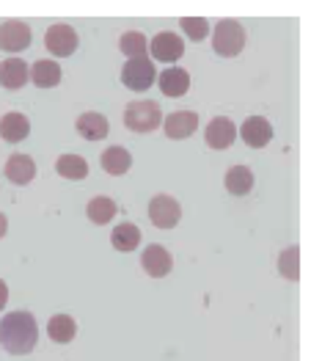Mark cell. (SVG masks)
Wrapping results in <instances>:
<instances>
[{"label":"cell","mask_w":322,"mask_h":361,"mask_svg":"<svg viewBox=\"0 0 322 361\" xmlns=\"http://www.w3.org/2000/svg\"><path fill=\"white\" fill-rule=\"evenodd\" d=\"M0 345L11 356H28L39 345V326L30 312H8L0 320Z\"/></svg>","instance_id":"obj_1"},{"label":"cell","mask_w":322,"mask_h":361,"mask_svg":"<svg viewBox=\"0 0 322 361\" xmlns=\"http://www.w3.org/2000/svg\"><path fill=\"white\" fill-rule=\"evenodd\" d=\"M124 127L132 133H154L157 127H163V111L157 102L151 99H135L124 108Z\"/></svg>","instance_id":"obj_2"},{"label":"cell","mask_w":322,"mask_h":361,"mask_svg":"<svg viewBox=\"0 0 322 361\" xmlns=\"http://www.w3.org/2000/svg\"><path fill=\"white\" fill-rule=\"evenodd\" d=\"M245 47V28L237 20H221L212 28V50L223 59H235Z\"/></svg>","instance_id":"obj_3"},{"label":"cell","mask_w":322,"mask_h":361,"mask_svg":"<svg viewBox=\"0 0 322 361\" xmlns=\"http://www.w3.org/2000/svg\"><path fill=\"white\" fill-rule=\"evenodd\" d=\"M121 83L130 91H149L157 83V69L151 59H130L121 69Z\"/></svg>","instance_id":"obj_4"},{"label":"cell","mask_w":322,"mask_h":361,"mask_svg":"<svg viewBox=\"0 0 322 361\" xmlns=\"http://www.w3.org/2000/svg\"><path fill=\"white\" fill-rule=\"evenodd\" d=\"M44 47L50 56L56 59H66V56H75L78 50V30L66 23H58V25H50L47 33H44Z\"/></svg>","instance_id":"obj_5"},{"label":"cell","mask_w":322,"mask_h":361,"mask_svg":"<svg viewBox=\"0 0 322 361\" xmlns=\"http://www.w3.org/2000/svg\"><path fill=\"white\" fill-rule=\"evenodd\" d=\"M179 218H182V207H179V202L171 199V196L160 193V196H154L149 202V221L157 229H174L176 224H179Z\"/></svg>","instance_id":"obj_6"},{"label":"cell","mask_w":322,"mask_h":361,"mask_svg":"<svg viewBox=\"0 0 322 361\" xmlns=\"http://www.w3.org/2000/svg\"><path fill=\"white\" fill-rule=\"evenodd\" d=\"M149 53H151V61L176 63V61L185 56V42H182V36H176L171 30H160L151 39V44H149Z\"/></svg>","instance_id":"obj_7"},{"label":"cell","mask_w":322,"mask_h":361,"mask_svg":"<svg viewBox=\"0 0 322 361\" xmlns=\"http://www.w3.org/2000/svg\"><path fill=\"white\" fill-rule=\"evenodd\" d=\"M237 135H240V130H237L235 121L229 116H215L204 130L206 147H212V149H229L235 144Z\"/></svg>","instance_id":"obj_8"},{"label":"cell","mask_w":322,"mask_h":361,"mask_svg":"<svg viewBox=\"0 0 322 361\" xmlns=\"http://www.w3.org/2000/svg\"><path fill=\"white\" fill-rule=\"evenodd\" d=\"M30 28L20 20H8L0 25V50L3 53H23L30 47Z\"/></svg>","instance_id":"obj_9"},{"label":"cell","mask_w":322,"mask_h":361,"mask_svg":"<svg viewBox=\"0 0 322 361\" xmlns=\"http://www.w3.org/2000/svg\"><path fill=\"white\" fill-rule=\"evenodd\" d=\"M141 268L151 276V279H163V276H168L171 268H174V257H171V251L166 248V245H147V251L141 254Z\"/></svg>","instance_id":"obj_10"},{"label":"cell","mask_w":322,"mask_h":361,"mask_svg":"<svg viewBox=\"0 0 322 361\" xmlns=\"http://www.w3.org/2000/svg\"><path fill=\"white\" fill-rule=\"evenodd\" d=\"M199 130V114L193 111H176L168 114V119H163V133L171 141H185Z\"/></svg>","instance_id":"obj_11"},{"label":"cell","mask_w":322,"mask_h":361,"mask_svg":"<svg viewBox=\"0 0 322 361\" xmlns=\"http://www.w3.org/2000/svg\"><path fill=\"white\" fill-rule=\"evenodd\" d=\"M240 138L251 147V149H262L273 141V124L264 116H248L240 127Z\"/></svg>","instance_id":"obj_12"},{"label":"cell","mask_w":322,"mask_h":361,"mask_svg":"<svg viewBox=\"0 0 322 361\" xmlns=\"http://www.w3.org/2000/svg\"><path fill=\"white\" fill-rule=\"evenodd\" d=\"M25 83H30V66L23 59L0 61V86L8 91H20Z\"/></svg>","instance_id":"obj_13"},{"label":"cell","mask_w":322,"mask_h":361,"mask_svg":"<svg viewBox=\"0 0 322 361\" xmlns=\"http://www.w3.org/2000/svg\"><path fill=\"white\" fill-rule=\"evenodd\" d=\"M157 86L166 97H185L190 91V75L182 66H168L157 75Z\"/></svg>","instance_id":"obj_14"},{"label":"cell","mask_w":322,"mask_h":361,"mask_svg":"<svg viewBox=\"0 0 322 361\" xmlns=\"http://www.w3.org/2000/svg\"><path fill=\"white\" fill-rule=\"evenodd\" d=\"M28 133H30V121L25 114L11 111V114L0 116V138L6 144H20V141L28 138Z\"/></svg>","instance_id":"obj_15"},{"label":"cell","mask_w":322,"mask_h":361,"mask_svg":"<svg viewBox=\"0 0 322 361\" xmlns=\"http://www.w3.org/2000/svg\"><path fill=\"white\" fill-rule=\"evenodd\" d=\"M3 174L14 182V185H28V182H33V177H36V163H33L30 154H11V157L6 160Z\"/></svg>","instance_id":"obj_16"},{"label":"cell","mask_w":322,"mask_h":361,"mask_svg":"<svg viewBox=\"0 0 322 361\" xmlns=\"http://www.w3.org/2000/svg\"><path fill=\"white\" fill-rule=\"evenodd\" d=\"M75 127H78V133H80L86 141H102V138L111 133L108 119H105L102 114H97V111H88L83 116H78Z\"/></svg>","instance_id":"obj_17"},{"label":"cell","mask_w":322,"mask_h":361,"mask_svg":"<svg viewBox=\"0 0 322 361\" xmlns=\"http://www.w3.org/2000/svg\"><path fill=\"white\" fill-rule=\"evenodd\" d=\"M30 83L39 86V89H53L61 83V66L58 61L53 59H42L30 66Z\"/></svg>","instance_id":"obj_18"},{"label":"cell","mask_w":322,"mask_h":361,"mask_svg":"<svg viewBox=\"0 0 322 361\" xmlns=\"http://www.w3.org/2000/svg\"><path fill=\"white\" fill-rule=\"evenodd\" d=\"M99 163L102 169L111 174V177H121L132 169V154L124 149V147H108V149L99 154Z\"/></svg>","instance_id":"obj_19"},{"label":"cell","mask_w":322,"mask_h":361,"mask_svg":"<svg viewBox=\"0 0 322 361\" xmlns=\"http://www.w3.org/2000/svg\"><path fill=\"white\" fill-rule=\"evenodd\" d=\"M111 243H113V248H116V251L130 254V251H135V248L141 245V229H138L135 224L124 221V224L113 226V232H111Z\"/></svg>","instance_id":"obj_20"},{"label":"cell","mask_w":322,"mask_h":361,"mask_svg":"<svg viewBox=\"0 0 322 361\" xmlns=\"http://www.w3.org/2000/svg\"><path fill=\"white\" fill-rule=\"evenodd\" d=\"M223 185H226V190L232 196H245L254 188V171L248 166H232L226 171V177H223Z\"/></svg>","instance_id":"obj_21"},{"label":"cell","mask_w":322,"mask_h":361,"mask_svg":"<svg viewBox=\"0 0 322 361\" xmlns=\"http://www.w3.org/2000/svg\"><path fill=\"white\" fill-rule=\"evenodd\" d=\"M47 334H50L53 342L66 345V342H72L78 336V323L69 314H53L50 323H47Z\"/></svg>","instance_id":"obj_22"},{"label":"cell","mask_w":322,"mask_h":361,"mask_svg":"<svg viewBox=\"0 0 322 361\" xmlns=\"http://www.w3.org/2000/svg\"><path fill=\"white\" fill-rule=\"evenodd\" d=\"M56 171L63 180H86L88 177V163L80 154H61L56 163Z\"/></svg>","instance_id":"obj_23"},{"label":"cell","mask_w":322,"mask_h":361,"mask_svg":"<svg viewBox=\"0 0 322 361\" xmlns=\"http://www.w3.org/2000/svg\"><path fill=\"white\" fill-rule=\"evenodd\" d=\"M116 202L113 199H108V196H97V199H91L86 204V215L94 221V224H99V226H105V224H111L113 218H116Z\"/></svg>","instance_id":"obj_24"},{"label":"cell","mask_w":322,"mask_h":361,"mask_svg":"<svg viewBox=\"0 0 322 361\" xmlns=\"http://www.w3.org/2000/svg\"><path fill=\"white\" fill-rule=\"evenodd\" d=\"M118 47L127 59H147L149 53V44H147V36L141 30H127L121 39H118Z\"/></svg>","instance_id":"obj_25"},{"label":"cell","mask_w":322,"mask_h":361,"mask_svg":"<svg viewBox=\"0 0 322 361\" xmlns=\"http://www.w3.org/2000/svg\"><path fill=\"white\" fill-rule=\"evenodd\" d=\"M179 28H182V33L190 42H204L206 36H209V20L206 17H182Z\"/></svg>","instance_id":"obj_26"},{"label":"cell","mask_w":322,"mask_h":361,"mask_svg":"<svg viewBox=\"0 0 322 361\" xmlns=\"http://www.w3.org/2000/svg\"><path fill=\"white\" fill-rule=\"evenodd\" d=\"M278 273H284L290 281H297V279H300V248H297V245H290V248L278 257Z\"/></svg>","instance_id":"obj_27"},{"label":"cell","mask_w":322,"mask_h":361,"mask_svg":"<svg viewBox=\"0 0 322 361\" xmlns=\"http://www.w3.org/2000/svg\"><path fill=\"white\" fill-rule=\"evenodd\" d=\"M8 303V287H6V281L0 279V309Z\"/></svg>","instance_id":"obj_28"},{"label":"cell","mask_w":322,"mask_h":361,"mask_svg":"<svg viewBox=\"0 0 322 361\" xmlns=\"http://www.w3.org/2000/svg\"><path fill=\"white\" fill-rule=\"evenodd\" d=\"M6 229H8V221H6V215H3V212H0V238H3V235H6Z\"/></svg>","instance_id":"obj_29"}]
</instances>
